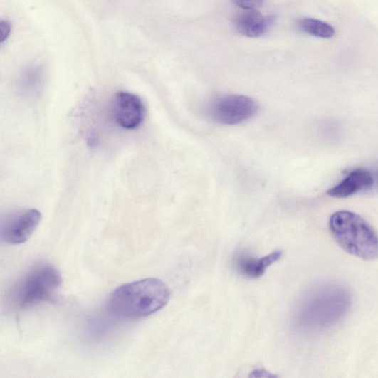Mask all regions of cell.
Listing matches in <instances>:
<instances>
[{
  "label": "cell",
  "mask_w": 378,
  "mask_h": 378,
  "mask_svg": "<svg viewBox=\"0 0 378 378\" xmlns=\"http://www.w3.org/2000/svg\"><path fill=\"white\" fill-rule=\"evenodd\" d=\"M257 111L256 103L251 98L243 95H216L206 106V113L211 121L230 126L250 120Z\"/></svg>",
  "instance_id": "5b68a950"
},
{
  "label": "cell",
  "mask_w": 378,
  "mask_h": 378,
  "mask_svg": "<svg viewBox=\"0 0 378 378\" xmlns=\"http://www.w3.org/2000/svg\"><path fill=\"white\" fill-rule=\"evenodd\" d=\"M11 33V24L8 21L0 23V43H4Z\"/></svg>",
  "instance_id": "4fadbf2b"
},
{
  "label": "cell",
  "mask_w": 378,
  "mask_h": 378,
  "mask_svg": "<svg viewBox=\"0 0 378 378\" xmlns=\"http://www.w3.org/2000/svg\"><path fill=\"white\" fill-rule=\"evenodd\" d=\"M281 251H276L261 258L242 256L236 260V267L242 275L250 278L261 277L268 268L283 256Z\"/></svg>",
  "instance_id": "30bf717a"
},
{
  "label": "cell",
  "mask_w": 378,
  "mask_h": 378,
  "mask_svg": "<svg viewBox=\"0 0 378 378\" xmlns=\"http://www.w3.org/2000/svg\"><path fill=\"white\" fill-rule=\"evenodd\" d=\"M145 107L140 97L128 93H117L113 101V115L116 123L126 130L140 127L145 117Z\"/></svg>",
  "instance_id": "52a82bcc"
},
{
  "label": "cell",
  "mask_w": 378,
  "mask_h": 378,
  "mask_svg": "<svg viewBox=\"0 0 378 378\" xmlns=\"http://www.w3.org/2000/svg\"><path fill=\"white\" fill-rule=\"evenodd\" d=\"M274 18L265 16L258 10L238 13L233 19L236 31L245 36L257 38L265 35L273 24Z\"/></svg>",
  "instance_id": "ba28073f"
},
{
  "label": "cell",
  "mask_w": 378,
  "mask_h": 378,
  "mask_svg": "<svg viewBox=\"0 0 378 378\" xmlns=\"http://www.w3.org/2000/svg\"><path fill=\"white\" fill-rule=\"evenodd\" d=\"M170 297L166 283L158 278H147L116 288L109 298L107 308L115 316L137 320L163 309Z\"/></svg>",
  "instance_id": "7a4b0ae2"
},
{
  "label": "cell",
  "mask_w": 378,
  "mask_h": 378,
  "mask_svg": "<svg viewBox=\"0 0 378 378\" xmlns=\"http://www.w3.org/2000/svg\"><path fill=\"white\" fill-rule=\"evenodd\" d=\"M42 214L36 209L14 211L3 219L0 235L10 245H21L30 240L39 224Z\"/></svg>",
  "instance_id": "8992f818"
},
{
  "label": "cell",
  "mask_w": 378,
  "mask_h": 378,
  "mask_svg": "<svg viewBox=\"0 0 378 378\" xmlns=\"http://www.w3.org/2000/svg\"><path fill=\"white\" fill-rule=\"evenodd\" d=\"M234 5L244 11L258 10L263 6L264 0H232Z\"/></svg>",
  "instance_id": "7c38bea8"
},
{
  "label": "cell",
  "mask_w": 378,
  "mask_h": 378,
  "mask_svg": "<svg viewBox=\"0 0 378 378\" xmlns=\"http://www.w3.org/2000/svg\"><path fill=\"white\" fill-rule=\"evenodd\" d=\"M350 303V295L342 287L327 285L314 288L295 307L294 325L304 332L326 330L344 317Z\"/></svg>",
  "instance_id": "6da1fadb"
},
{
  "label": "cell",
  "mask_w": 378,
  "mask_h": 378,
  "mask_svg": "<svg viewBox=\"0 0 378 378\" xmlns=\"http://www.w3.org/2000/svg\"><path fill=\"white\" fill-rule=\"evenodd\" d=\"M329 228L335 242L348 253L368 261L378 258V234L361 216L338 211L330 216Z\"/></svg>",
  "instance_id": "3957f363"
},
{
  "label": "cell",
  "mask_w": 378,
  "mask_h": 378,
  "mask_svg": "<svg viewBox=\"0 0 378 378\" xmlns=\"http://www.w3.org/2000/svg\"><path fill=\"white\" fill-rule=\"evenodd\" d=\"M62 283V276L56 268L48 264L36 266L12 285L7 302L15 310L35 307L51 300Z\"/></svg>",
  "instance_id": "277c9868"
},
{
  "label": "cell",
  "mask_w": 378,
  "mask_h": 378,
  "mask_svg": "<svg viewBox=\"0 0 378 378\" xmlns=\"http://www.w3.org/2000/svg\"><path fill=\"white\" fill-rule=\"evenodd\" d=\"M251 376L253 377H272L273 375H271L269 373H268L267 372L264 370L257 369L253 372Z\"/></svg>",
  "instance_id": "5bb4252c"
},
{
  "label": "cell",
  "mask_w": 378,
  "mask_h": 378,
  "mask_svg": "<svg viewBox=\"0 0 378 378\" xmlns=\"http://www.w3.org/2000/svg\"><path fill=\"white\" fill-rule=\"evenodd\" d=\"M297 26L303 32L317 38L327 39L335 34V30L331 25L314 18L300 19Z\"/></svg>",
  "instance_id": "8fae6325"
},
{
  "label": "cell",
  "mask_w": 378,
  "mask_h": 378,
  "mask_svg": "<svg viewBox=\"0 0 378 378\" xmlns=\"http://www.w3.org/2000/svg\"><path fill=\"white\" fill-rule=\"evenodd\" d=\"M373 183L372 175L368 170L356 169L352 171L340 184L330 189L327 194L335 198H346L357 192L369 189Z\"/></svg>",
  "instance_id": "9c48e42d"
}]
</instances>
